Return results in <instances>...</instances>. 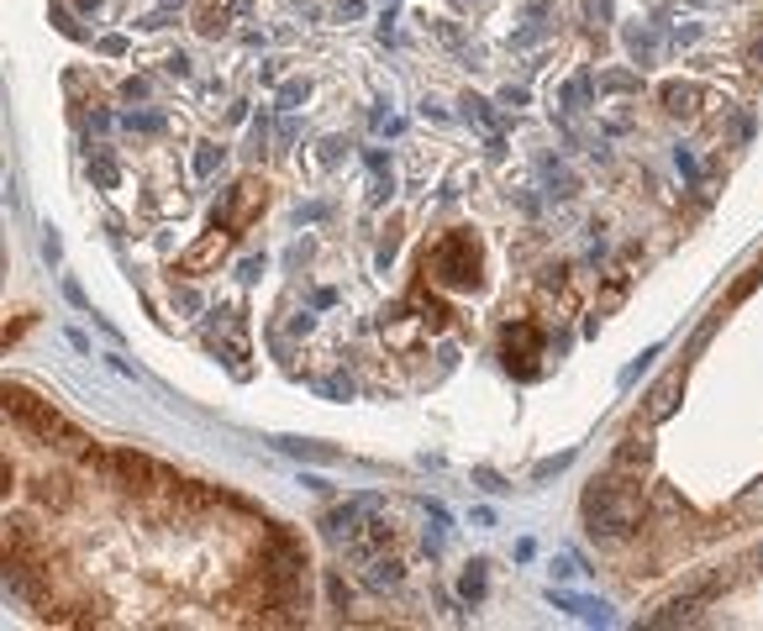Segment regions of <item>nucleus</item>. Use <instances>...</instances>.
<instances>
[{
  "label": "nucleus",
  "instance_id": "obj_9",
  "mask_svg": "<svg viewBox=\"0 0 763 631\" xmlns=\"http://www.w3.org/2000/svg\"><path fill=\"white\" fill-rule=\"evenodd\" d=\"M227 248H232V227H211L201 242H190L180 253V274H211L221 258H227Z\"/></svg>",
  "mask_w": 763,
  "mask_h": 631
},
{
  "label": "nucleus",
  "instance_id": "obj_36",
  "mask_svg": "<svg viewBox=\"0 0 763 631\" xmlns=\"http://www.w3.org/2000/svg\"><path fill=\"white\" fill-rule=\"evenodd\" d=\"M53 27H59L63 38H84V32H80V21L69 17V11H53Z\"/></svg>",
  "mask_w": 763,
  "mask_h": 631
},
{
  "label": "nucleus",
  "instance_id": "obj_31",
  "mask_svg": "<svg viewBox=\"0 0 763 631\" xmlns=\"http://www.w3.org/2000/svg\"><path fill=\"white\" fill-rule=\"evenodd\" d=\"M432 32H438V38L448 42V48H459V53H463V32L453 27V21H432Z\"/></svg>",
  "mask_w": 763,
  "mask_h": 631
},
{
  "label": "nucleus",
  "instance_id": "obj_4",
  "mask_svg": "<svg viewBox=\"0 0 763 631\" xmlns=\"http://www.w3.org/2000/svg\"><path fill=\"white\" fill-rule=\"evenodd\" d=\"M90 469H101L111 473V484H117L121 494H138V500H148L153 490H169L174 484V473L163 469L159 458H148V453H132V448H121V453H96L90 448V458H84Z\"/></svg>",
  "mask_w": 763,
  "mask_h": 631
},
{
  "label": "nucleus",
  "instance_id": "obj_8",
  "mask_svg": "<svg viewBox=\"0 0 763 631\" xmlns=\"http://www.w3.org/2000/svg\"><path fill=\"white\" fill-rule=\"evenodd\" d=\"M263 200H269V196H263L259 179H242L232 196L217 200V227H232V232H242V227H248V221L263 211Z\"/></svg>",
  "mask_w": 763,
  "mask_h": 631
},
{
  "label": "nucleus",
  "instance_id": "obj_18",
  "mask_svg": "<svg viewBox=\"0 0 763 631\" xmlns=\"http://www.w3.org/2000/svg\"><path fill=\"white\" fill-rule=\"evenodd\" d=\"M363 579H369L374 590H401V584H405V563H401V558H374Z\"/></svg>",
  "mask_w": 763,
  "mask_h": 631
},
{
  "label": "nucleus",
  "instance_id": "obj_6",
  "mask_svg": "<svg viewBox=\"0 0 763 631\" xmlns=\"http://www.w3.org/2000/svg\"><path fill=\"white\" fill-rule=\"evenodd\" d=\"M543 353H548V337L538 321H511L501 332V358H505V369L516 379H538L543 374Z\"/></svg>",
  "mask_w": 763,
  "mask_h": 631
},
{
  "label": "nucleus",
  "instance_id": "obj_20",
  "mask_svg": "<svg viewBox=\"0 0 763 631\" xmlns=\"http://www.w3.org/2000/svg\"><path fill=\"white\" fill-rule=\"evenodd\" d=\"M280 453H290V458H317V463H338V448H327V442H301V437H280L274 442Z\"/></svg>",
  "mask_w": 763,
  "mask_h": 631
},
{
  "label": "nucleus",
  "instance_id": "obj_27",
  "mask_svg": "<svg viewBox=\"0 0 763 631\" xmlns=\"http://www.w3.org/2000/svg\"><path fill=\"white\" fill-rule=\"evenodd\" d=\"M90 174H96V184H101V190H117V163H111V158H90Z\"/></svg>",
  "mask_w": 763,
  "mask_h": 631
},
{
  "label": "nucleus",
  "instance_id": "obj_46",
  "mask_svg": "<svg viewBox=\"0 0 763 631\" xmlns=\"http://www.w3.org/2000/svg\"><path fill=\"white\" fill-rule=\"evenodd\" d=\"M121 96L138 100V96H148V84H142V79H127V84H121Z\"/></svg>",
  "mask_w": 763,
  "mask_h": 631
},
{
  "label": "nucleus",
  "instance_id": "obj_32",
  "mask_svg": "<svg viewBox=\"0 0 763 631\" xmlns=\"http://www.w3.org/2000/svg\"><path fill=\"white\" fill-rule=\"evenodd\" d=\"M563 284H569V269H563V263H548V269H543V290H563Z\"/></svg>",
  "mask_w": 763,
  "mask_h": 631
},
{
  "label": "nucleus",
  "instance_id": "obj_16",
  "mask_svg": "<svg viewBox=\"0 0 763 631\" xmlns=\"http://www.w3.org/2000/svg\"><path fill=\"white\" fill-rule=\"evenodd\" d=\"M548 600H553V605H559V611H569V615H580V621H611V605H605V600H590V594H563V590H553L548 594Z\"/></svg>",
  "mask_w": 763,
  "mask_h": 631
},
{
  "label": "nucleus",
  "instance_id": "obj_47",
  "mask_svg": "<svg viewBox=\"0 0 763 631\" xmlns=\"http://www.w3.org/2000/svg\"><path fill=\"white\" fill-rule=\"evenodd\" d=\"M474 479H480L484 490H505V484H501V473H490V469H480V473H474Z\"/></svg>",
  "mask_w": 763,
  "mask_h": 631
},
{
  "label": "nucleus",
  "instance_id": "obj_48",
  "mask_svg": "<svg viewBox=\"0 0 763 631\" xmlns=\"http://www.w3.org/2000/svg\"><path fill=\"white\" fill-rule=\"evenodd\" d=\"M501 100H505V106H526V90H516V84H511V90H501Z\"/></svg>",
  "mask_w": 763,
  "mask_h": 631
},
{
  "label": "nucleus",
  "instance_id": "obj_54",
  "mask_svg": "<svg viewBox=\"0 0 763 631\" xmlns=\"http://www.w3.org/2000/svg\"><path fill=\"white\" fill-rule=\"evenodd\" d=\"M695 6H705V0H695Z\"/></svg>",
  "mask_w": 763,
  "mask_h": 631
},
{
  "label": "nucleus",
  "instance_id": "obj_38",
  "mask_svg": "<svg viewBox=\"0 0 763 631\" xmlns=\"http://www.w3.org/2000/svg\"><path fill=\"white\" fill-rule=\"evenodd\" d=\"M174 306H180V311H201V296H195V290H180V284H174Z\"/></svg>",
  "mask_w": 763,
  "mask_h": 631
},
{
  "label": "nucleus",
  "instance_id": "obj_41",
  "mask_svg": "<svg viewBox=\"0 0 763 631\" xmlns=\"http://www.w3.org/2000/svg\"><path fill=\"white\" fill-rule=\"evenodd\" d=\"M369 196H374V200H390V196H395V174H380V179H374V190H369Z\"/></svg>",
  "mask_w": 763,
  "mask_h": 631
},
{
  "label": "nucleus",
  "instance_id": "obj_33",
  "mask_svg": "<svg viewBox=\"0 0 763 631\" xmlns=\"http://www.w3.org/2000/svg\"><path fill=\"white\" fill-rule=\"evenodd\" d=\"M569 463H574V453H559V458H543V463H538V479H553V473H559V469H569Z\"/></svg>",
  "mask_w": 763,
  "mask_h": 631
},
{
  "label": "nucleus",
  "instance_id": "obj_21",
  "mask_svg": "<svg viewBox=\"0 0 763 631\" xmlns=\"http://www.w3.org/2000/svg\"><path fill=\"white\" fill-rule=\"evenodd\" d=\"M632 90H643L637 69H605L601 74V96H632Z\"/></svg>",
  "mask_w": 763,
  "mask_h": 631
},
{
  "label": "nucleus",
  "instance_id": "obj_13",
  "mask_svg": "<svg viewBox=\"0 0 763 631\" xmlns=\"http://www.w3.org/2000/svg\"><path fill=\"white\" fill-rule=\"evenodd\" d=\"M680 390H684V369L663 374L659 384L647 390V421H669V415L680 411Z\"/></svg>",
  "mask_w": 763,
  "mask_h": 631
},
{
  "label": "nucleus",
  "instance_id": "obj_24",
  "mask_svg": "<svg viewBox=\"0 0 763 631\" xmlns=\"http://www.w3.org/2000/svg\"><path fill=\"white\" fill-rule=\"evenodd\" d=\"M317 390H322L327 400H353V379H348V374H327V379H317Z\"/></svg>",
  "mask_w": 763,
  "mask_h": 631
},
{
  "label": "nucleus",
  "instance_id": "obj_34",
  "mask_svg": "<svg viewBox=\"0 0 763 631\" xmlns=\"http://www.w3.org/2000/svg\"><path fill=\"white\" fill-rule=\"evenodd\" d=\"M553 573H559V579H574V573H580V558H574V552H559V558H553Z\"/></svg>",
  "mask_w": 763,
  "mask_h": 631
},
{
  "label": "nucleus",
  "instance_id": "obj_37",
  "mask_svg": "<svg viewBox=\"0 0 763 631\" xmlns=\"http://www.w3.org/2000/svg\"><path fill=\"white\" fill-rule=\"evenodd\" d=\"M138 27H148V32H159V27H174V11L163 6V11H153V17H142Z\"/></svg>",
  "mask_w": 763,
  "mask_h": 631
},
{
  "label": "nucleus",
  "instance_id": "obj_22",
  "mask_svg": "<svg viewBox=\"0 0 763 631\" xmlns=\"http://www.w3.org/2000/svg\"><path fill=\"white\" fill-rule=\"evenodd\" d=\"M42 505H53V511H69L74 505V490H69V479H38V490H32Z\"/></svg>",
  "mask_w": 763,
  "mask_h": 631
},
{
  "label": "nucleus",
  "instance_id": "obj_11",
  "mask_svg": "<svg viewBox=\"0 0 763 631\" xmlns=\"http://www.w3.org/2000/svg\"><path fill=\"white\" fill-rule=\"evenodd\" d=\"M384 542H395V521L374 511L369 521H363V532L353 537V542H348V558H353V563H374Z\"/></svg>",
  "mask_w": 763,
  "mask_h": 631
},
{
  "label": "nucleus",
  "instance_id": "obj_17",
  "mask_svg": "<svg viewBox=\"0 0 763 631\" xmlns=\"http://www.w3.org/2000/svg\"><path fill=\"white\" fill-rule=\"evenodd\" d=\"M411 306L422 311V321L432 327V332H448V327H453V311H448V300L426 296V284H416V290H411Z\"/></svg>",
  "mask_w": 763,
  "mask_h": 631
},
{
  "label": "nucleus",
  "instance_id": "obj_23",
  "mask_svg": "<svg viewBox=\"0 0 763 631\" xmlns=\"http://www.w3.org/2000/svg\"><path fill=\"white\" fill-rule=\"evenodd\" d=\"M622 42H626V53H632L637 63H653V53H659V38H653L647 27H626Z\"/></svg>",
  "mask_w": 763,
  "mask_h": 631
},
{
  "label": "nucleus",
  "instance_id": "obj_26",
  "mask_svg": "<svg viewBox=\"0 0 763 631\" xmlns=\"http://www.w3.org/2000/svg\"><path fill=\"white\" fill-rule=\"evenodd\" d=\"M217 169H221V148H217V142H201V153H195V174H217Z\"/></svg>",
  "mask_w": 763,
  "mask_h": 631
},
{
  "label": "nucleus",
  "instance_id": "obj_15",
  "mask_svg": "<svg viewBox=\"0 0 763 631\" xmlns=\"http://www.w3.org/2000/svg\"><path fill=\"white\" fill-rule=\"evenodd\" d=\"M647 463H653V442H647V437H622V442L611 448V469L647 473Z\"/></svg>",
  "mask_w": 763,
  "mask_h": 631
},
{
  "label": "nucleus",
  "instance_id": "obj_5",
  "mask_svg": "<svg viewBox=\"0 0 763 631\" xmlns=\"http://www.w3.org/2000/svg\"><path fill=\"white\" fill-rule=\"evenodd\" d=\"M726 584H732V573H726V569H711V573H701V579H690L674 600H663L659 611L647 615L643 627H680V621H690L695 611H705V605H711Z\"/></svg>",
  "mask_w": 763,
  "mask_h": 631
},
{
  "label": "nucleus",
  "instance_id": "obj_25",
  "mask_svg": "<svg viewBox=\"0 0 763 631\" xmlns=\"http://www.w3.org/2000/svg\"><path fill=\"white\" fill-rule=\"evenodd\" d=\"M327 600H332L338 611H348V605H353V594H348V584H342L338 569H327Z\"/></svg>",
  "mask_w": 763,
  "mask_h": 631
},
{
  "label": "nucleus",
  "instance_id": "obj_42",
  "mask_svg": "<svg viewBox=\"0 0 763 631\" xmlns=\"http://www.w3.org/2000/svg\"><path fill=\"white\" fill-rule=\"evenodd\" d=\"M363 163H369V169H374V174H384V169H390V158H384L380 148H369V153H363Z\"/></svg>",
  "mask_w": 763,
  "mask_h": 631
},
{
  "label": "nucleus",
  "instance_id": "obj_1",
  "mask_svg": "<svg viewBox=\"0 0 763 631\" xmlns=\"http://www.w3.org/2000/svg\"><path fill=\"white\" fill-rule=\"evenodd\" d=\"M584 527L595 537H632L637 521L647 515V494H643V473H622L605 469L601 479H590L580 494Z\"/></svg>",
  "mask_w": 763,
  "mask_h": 631
},
{
  "label": "nucleus",
  "instance_id": "obj_2",
  "mask_svg": "<svg viewBox=\"0 0 763 631\" xmlns=\"http://www.w3.org/2000/svg\"><path fill=\"white\" fill-rule=\"evenodd\" d=\"M422 269L432 279H438L442 290H459V296H469V290H480L484 279V253H480V237L474 232H442L432 248L422 253Z\"/></svg>",
  "mask_w": 763,
  "mask_h": 631
},
{
  "label": "nucleus",
  "instance_id": "obj_28",
  "mask_svg": "<svg viewBox=\"0 0 763 631\" xmlns=\"http://www.w3.org/2000/svg\"><path fill=\"white\" fill-rule=\"evenodd\" d=\"M305 100V79H284L280 84V111H295Z\"/></svg>",
  "mask_w": 763,
  "mask_h": 631
},
{
  "label": "nucleus",
  "instance_id": "obj_40",
  "mask_svg": "<svg viewBox=\"0 0 763 631\" xmlns=\"http://www.w3.org/2000/svg\"><path fill=\"white\" fill-rule=\"evenodd\" d=\"M342 148H348L342 138H327L322 142V163H342Z\"/></svg>",
  "mask_w": 763,
  "mask_h": 631
},
{
  "label": "nucleus",
  "instance_id": "obj_3",
  "mask_svg": "<svg viewBox=\"0 0 763 631\" xmlns=\"http://www.w3.org/2000/svg\"><path fill=\"white\" fill-rule=\"evenodd\" d=\"M6 415H17L27 432H38L48 437L53 448H63V453H74V458H90V437L80 432V427H69L53 405H42L32 390H21V384H6Z\"/></svg>",
  "mask_w": 763,
  "mask_h": 631
},
{
  "label": "nucleus",
  "instance_id": "obj_14",
  "mask_svg": "<svg viewBox=\"0 0 763 631\" xmlns=\"http://www.w3.org/2000/svg\"><path fill=\"white\" fill-rule=\"evenodd\" d=\"M659 100H663V111L669 117H695L701 111V100H705V90L701 84H690V79H669L659 90Z\"/></svg>",
  "mask_w": 763,
  "mask_h": 631
},
{
  "label": "nucleus",
  "instance_id": "obj_43",
  "mask_svg": "<svg viewBox=\"0 0 763 631\" xmlns=\"http://www.w3.org/2000/svg\"><path fill=\"white\" fill-rule=\"evenodd\" d=\"M127 127L132 132H159V117H127Z\"/></svg>",
  "mask_w": 763,
  "mask_h": 631
},
{
  "label": "nucleus",
  "instance_id": "obj_51",
  "mask_svg": "<svg viewBox=\"0 0 763 631\" xmlns=\"http://www.w3.org/2000/svg\"><path fill=\"white\" fill-rule=\"evenodd\" d=\"M753 563H759V569H763V542H759V552H753Z\"/></svg>",
  "mask_w": 763,
  "mask_h": 631
},
{
  "label": "nucleus",
  "instance_id": "obj_29",
  "mask_svg": "<svg viewBox=\"0 0 763 631\" xmlns=\"http://www.w3.org/2000/svg\"><path fill=\"white\" fill-rule=\"evenodd\" d=\"M463 117H469V121H484V127H495V111H490V100H480V96L463 100Z\"/></svg>",
  "mask_w": 763,
  "mask_h": 631
},
{
  "label": "nucleus",
  "instance_id": "obj_45",
  "mask_svg": "<svg viewBox=\"0 0 763 631\" xmlns=\"http://www.w3.org/2000/svg\"><path fill=\"white\" fill-rule=\"evenodd\" d=\"M163 69H169V74H190V59H184V53H174V59H169V63H163Z\"/></svg>",
  "mask_w": 763,
  "mask_h": 631
},
{
  "label": "nucleus",
  "instance_id": "obj_7",
  "mask_svg": "<svg viewBox=\"0 0 763 631\" xmlns=\"http://www.w3.org/2000/svg\"><path fill=\"white\" fill-rule=\"evenodd\" d=\"M253 573H263V579H301L305 573V542L280 532V527H269V532H263V548H259V569Z\"/></svg>",
  "mask_w": 763,
  "mask_h": 631
},
{
  "label": "nucleus",
  "instance_id": "obj_12",
  "mask_svg": "<svg viewBox=\"0 0 763 631\" xmlns=\"http://www.w3.org/2000/svg\"><path fill=\"white\" fill-rule=\"evenodd\" d=\"M422 332H432L422 321V311L416 306H401V311H384V337H390V348H401V353H411L416 342H422Z\"/></svg>",
  "mask_w": 763,
  "mask_h": 631
},
{
  "label": "nucleus",
  "instance_id": "obj_10",
  "mask_svg": "<svg viewBox=\"0 0 763 631\" xmlns=\"http://www.w3.org/2000/svg\"><path fill=\"white\" fill-rule=\"evenodd\" d=\"M363 511H374V500H369V494H359V500H348V505H332V511L322 515L327 542H338V548H348V542H353V537L363 532Z\"/></svg>",
  "mask_w": 763,
  "mask_h": 631
},
{
  "label": "nucleus",
  "instance_id": "obj_52",
  "mask_svg": "<svg viewBox=\"0 0 763 631\" xmlns=\"http://www.w3.org/2000/svg\"><path fill=\"white\" fill-rule=\"evenodd\" d=\"M163 6H180V0H163Z\"/></svg>",
  "mask_w": 763,
  "mask_h": 631
},
{
  "label": "nucleus",
  "instance_id": "obj_49",
  "mask_svg": "<svg viewBox=\"0 0 763 631\" xmlns=\"http://www.w3.org/2000/svg\"><path fill=\"white\" fill-rule=\"evenodd\" d=\"M747 69H763V42H753V48H747Z\"/></svg>",
  "mask_w": 763,
  "mask_h": 631
},
{
  "label": "nucleus",
  "instance_id": "obj_44",
  "mask_svg": "<svg viewBox=\"0 0 763 631\" xmlns=\"http://www.w3.org/2000/svg\"><path fill=\"white\" fill-rule=\"evenodd\" d=\"M680 169L690 179H701V163H695V153H690V148H680Z\"/></svg>",
  "mask_w": 763,
  "mask_h": 631
},
{
  "label": "nucleus",
  "instance_id": "obj_39",
  "mask_svg": "<svg viewBox=\"0 0 763 631\" xmlns=\"http://www.w3.org/2000/svg\"><path fill=\"white\" fill-rule=\"evenodd\" d=\"M759 274H763V269H753V274L737 279V290H732V300H747V296H753V290H759Z\"/></svg>",
  "mask_w": 763,
  "mask_h": 631
},
{
  "label": "nucleus",
  "instance_id": "obj_19",
  "mask_svg": "<svg viewBox=\"0 0 763 631\" xmlns=\"http://www.w3.org/2000/svg\"><path fill=\"white\" fill-rule=\"evenodd\" d=\"M490 563H480V558H474V563H469V569H463V579H459V600L463 605H480L484 600V590H490Z\"/></svg>",
  "mask_w": 763,
  "mask_h": 631
},
{
  "label": "nucleus",
  "instance_id": "obj_30",
  "mask_svg": "<svg viewBox=\"0 0 763 631\" xmlns=\"http://www.w3.org/2000/svg\"><path fill=\"white\" fill-rule=\"evenodd\" d=\"M580 11L590 27H605V21H611V0H580Z\"/></svg>",
  "mask_w": 763,
  "mask_h": 631
},
{
  "label": "nucleus",
  "instance_id": "obj_35",
  "mask_svg": "<svg viewBox=\"0 0 763 631\" xmlns=\"http://www.w3.org/2000/svg\"><path fill=\"white\" fill-rule=\"evenodd\" d=\"M563 100H569V106H584V100H590V79H574V84H569V90H563Z\"/></svg>",
  "mask_w": 763,
  "mask_h": 631
},
{
  "label": "nucleus",
  "instance_id": "obj_53",
  "mask_svg": "<svg viewBox=\"0 0 763 631\" xmlns=\"http://www.w3.org/2000/svg\"><path fill=\"white\" fill-rule=\"evenodd\" d=\"M453 6H469V0H453Z\"/></svg>",
  "mask_w": 763,
  "mask_h": 631
},
{
  "label": "nucleus",
  "instance_id": "obj_50",
  "mask_svg": "<svg viewBox=\"0 0 763 631\" xmlns=\"http://www.w3.org/2000/svg\"><path fill=\"white\" fill-rule=\"evenodd\" d=\"M80 11H101V0H80Z\"/></svg>",
  "mask_w": 763,
  "mask_h": 631
}]
</instances>
